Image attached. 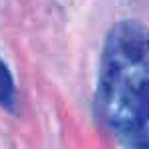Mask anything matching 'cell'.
<instances>
[{"label":"cell","mask_w":149,"mask_h":149,"mask_svg":"<svg viewBox=\"0 0 149 149\" xmlns=\"http://www.w3.org/2000/svg\"><path fill=\"white\" fill-rule=\"evenodd\" d=\"M97 111L127 149H149V30L121 20L105 38L97 80Z\"/></svg>","instance_id":"6da1fadb"},{"label":"cell","mask_w":149,"mask_h":149,"mask_svg":"<svg viewBox=\"0 0 149 149\" xmlns=\"http://www.w3.org/2000/svg\"><path fill=\"white\" fill-rule=\"evenodd\" d=\"M0 107L10 111L16 109V86L8 66L2 60H0Z\"/></svg>","instance_id":"7a4b0ae2"}]
</instances>
